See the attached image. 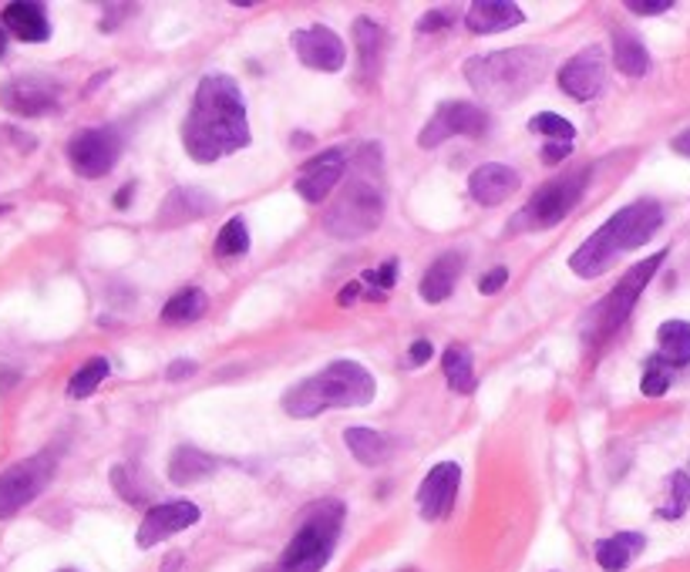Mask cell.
<instances>
[{
  "label": "cell",
  "instance_id": "obj_40",
  "mask_svg": "<svg viewBox=\"0 0 690 572\" xmlns=\"http://www.w3.org/2000/svg\"><path fill=\"white\" fill-rule=\"evenodd\" d=\"M432 354H435L432 340H414L411 350H408V360L411 363H424V360H432Z\"/></svg>",
  "mask_w": 690,
  "mask_h": 572
},
{
  "label": "cell",
  "instance_id": "obj_39",
  "mask_svg": "<svg viewBox=\"0 0 690 572\" xmlns=\"http://www.w3.org/2000/svg\"><path fill=\"white\" fill-rule=\"evenodd\" d=\"M569 152H572V142H546V148H543V162H546V166H556V162L566 159Z\"/></svg>",
  "mask_w": 690,
  "mask_h": 572
},
{
  "label": "cell",
  "instance_id": "obj_29",
  "mask_svg": "<svg viewBox=\"0 0 690 572\" xmlns=\"http://www.w3.org/2000/svg\"><path fill=\"white\" fill-rule=\"evenodd\" d=\"M212 468H216V461H212L205 451H199V448H179L172 455V461H169V479L176 485H192V482L205 479Z\"/></svg>",
  "mask_w": 690,
  "mask_h": 572
},
{
  "label": "cell",
  "instance_id": "obj_13",
  "mask_svg": "<svg viewBox=\"0 0 690 572\" xmlns=\"http://www.w3.org/2000/svg\"><path fill=\"white\" fill-rule=\"evenodd\" d=\"M606 85V58L600 47H587L572 55L563 68H559V88L572 98V101H593Z\"/></svg>",
  "mask_w": 690,
  "mask_h": 572
},
{
  "label": "cell",
  "instance_id": "obj_16",
  "mask_svg": "<svg viewBox=\"0 0 690 572\" xmlns=\"http://www.w3.org/2000/svg\"><path fill=\"white\" fill-rule=\"evenodd\" d=\"M344 169H347V152L344 148H331V152H321L316 159H310L297 179V192L313 202V205H321L334 189L337 182L344 179Z\"/></svg>",
  "mask_w": 690,
  "mask_h": 572
},
{
  "label": "cell",
  "instance_id": "obj_17",
  "mask_svg": "<svg viewBox=\"0 0 690 572\" xmlns=\"http://www.w3.org/2000/svg\"><path fill=\"white\" fill-rule=\"evenodd\" d=\"M0 105L14 115L37 119V115H47L58 109V91L37 78H18V81L0 88Z\"/></svg>",
  "mask_w": 690,
  "mask_h": 572
},
{
  "label": "cell",
  "instance_id": "obj_20",
  "mask_svg": "<svg viewBox=\"0 0 690 572\" xmlns=\"http://www.w3.org/2000/svg\"><path fill=\"white\" fill-rule=\"evenodd\" d=\"M354 41H357V58H360V75L378 81L381 68H385V55H388V34L381 24H375L370 18H357L354 21Z\"/></svg>",
  "mask_w": 690,
  "mask_h": 572
},
{
  "label": "cell",
  "instance_id": "obj_33",
  "mask_svg": "<svg viewBox=\"0 0 690 572\" xmlns=\"http://www.w3.org/2000/svg\"><path fill=\"white\" fill-rule=\"evenodd\" d=\"M528 128L539 132V135H549L553 142H572V138H576V128H572L563 115H556V112H539V115H533Z\"/></svg>",
  "mask_w": 690,
  "mask_h": 572
},
{
  "label": "cell",
  "instance_id": "obj_10",
  "mask_svg": "<svg viewBox=\"0 0 690 572\" xmlns=\"http://www.w3.org/2000/svg\"><path fill=\"white\" fill-rule=\"evenodd\" d=\"M122 155V135L112 125L85 128L68 142V162L81 179H101L109 176Z\"/></svg>",
  "mask_w": 690,
  "mask_h": 572
},
{
  "label": "cell",
  "instance_id": "obj_11",
  "mask_svg": "<svg viewBox=\"0 0 690 572\" xmlns=\"http://www.w3.org/2000/svg\"><path fill=\"white\" fill-rule=\"evenodd\" d=\"M486 128H489V115L479 105H471V101H445V105L435 109V115L429 119V125L421 128L418 145L421 148H438L452 135L482 138Z\"/></svg>",
  "mask_w": 690,
  "mask_h": 572
},
{
  "label": "cell",
  "instance_id": "obj_24",
  "mask_svg": "<svg viewBox=\"0 0 690 572\" xmlns=\"http://www.w3.org/2000/svg\"><path fill=\"white\" fill-rule=\"evenodd\" d=\"M647 539L641 532H616L603 542H597V562L606 572H623L636 556L644 552Z\"/></svg>",
  "mask_w": 690,
  "mask_h": 572
},
{
  "label": "cell",
  "instance_id": "obj_6",
  "mask_svg": "<svg viewBox=\"0 0 690 572\" xmlns=\"http://www.w3.org/2000/svg\"><path fill=\"white\" fill-rule=\"evenodd\" d=\"M341 526H344V505L337 498L316 505L307 523L300 526V532L283 549L280 572H321L334 556Z\"/></svg>",
  "mask_w": 690,
  "mask_h": 572
},
{
  "label": "cell",
  "instance_id": "obj_14",
  "mask_svg": "<svg viewBox=\"0 0 690 572\" xmlns=\"http://www.w3.org/2000/svg\"><path fill=\"white\" fill-rule=\"evenodd\" d=\"M199 523V508L192 502H163V505H155L148 508V515L142 518V526H138V549H152L158 542H166L186 529H192Z\"/></svg>",
  "mask_w": 690,
  "mask_h": 572
},
{
  "label": "cell",
  "instance_id": "obj_26",
  "mask_svg": "<svg viewBox=\"0 0 690 572\" xmlns=\"http://www.w3.org/2000/svg\"><path fill=\"white\" fill-rule=\"evenodd\" d=\"M613 61H616V71L626 75V78H644L650 71L647 47L636 41L633 34H626V31L613 34Z\"/></svg>",
  "mask_w": 690,
  "mask_h": 572
},
{
  "label": "cell",
  "instance_id": "obj_27",
  "mask_svg": "<svg viewBox=\"0 0 690 572\" xmlns=\"http://www.w3.org/2000/svg\"><path fill=\"white\" fill-rule=\"evenodd\" d=\"M442 371H445V381L455 394H471L475 391V360H471L468 347L452 344L442 354Z\"/></svg>",
  "mask_w": 690,
  "mask_h": 572
},
{
  "label": "cell",
  "instance_id": "obj_15",
  "mask_svg": "<svg viewBox=\"0 0 690 572\" xmlns=\"http://www.w3.org/2000/svg\"><path fill=\"white\" fill-rule=\"evenodd\" d=\"M458 485H461V468L455 461L435 464L429 472V479H424L421 489H418L421 518H429V523H442V518H448V512L455 508Z\"/></svg>",
  "mask_w": 690,
  "mask_h": 572
},
{
  "label": "cell",
  "instance_id": "obj_12",
  "mask_svg": "<svg viewBox=\"0 0 690 572\" xmlns=\"http://www.w3.org/2000/svg\"><path fill=\"white\" fill-rule=\"evenodd\" d=\"M290 44H293V51H297L300 65L313 68V71H327V75H334V71H341L344 61H347V47H344L341 34L331 31V27H324V24H310V27L293 31Z\"/></svg>",
  "mask_w": 690,
  "mask_h": 572
},
{
  "label": "cell",
  "instance_id": "obj_22",
  "mask_svg": "<svg viewBox=\"0 0 690 572\" xmlns=\"http://www.w3.org/2000/svg\"><path fill=\"white\" fill-rule=\"evenodd\" d=\"M461 270H465V256L461 253H445V256H438L435 263L429 267V273L421 277V300L424 303H445L448 296H452V290H455V283H458V277H461Z\"/></svg>",
  "mask_w": 690,
  "mask_h": 572
},
{
  "label": "cell",
  "instance_id": "obj_37",
  "mask_svg": "<svg viewBox=\"0 0 690 572\" xmlns=\"http://www.w3.org/2000/svg\"><path fill=\"white\" fill-rule=\"evenodd\" d=\"M505 283H509V270H505V267H496L492 273L479 277V293L492 296V293H499V290H502Z\"/></svg>",
  "mask_w": 690,
  "mask_h": 572
},
{
  "label": "cell",
  "instance_id": "obj_45",
  "mask_svg": "<svg viewBox=\"0 0 690 572\" xmlns=\"http://www.w3.org/2000/svg\"><path fill=\"white\" fill-rule=\"evenodd\" d=\"M132 192H135V189H132V186H125V189L115 195V205H119V210H125V202H129V195H132Z\"/></svg>",
  "mask_w": 690,
  "mask_h": 572
},
{
  "label": "cell",
  "instance_id": "obj_36",
  "mask_svg": "<svg viewBox=\"0 0 690 572\" xmlns=\"http://www.w3.org/2000/svg\"><path fill=\"white\" fill-rule=\"evenodd\" d=\"M674 4L670 0H626V11L630 14H664V11H670Z\"/></svg>",
  "mask_w": 690,
  "mask_h": 572
},
{
  "label": "cell",
  "instance_id": "obj_42",
  "mask_svg": "<svg viewBox=\"0 0 690 572\" xmlns=\"http://www.w3.org/2000/svg\"><path fill=\"white\" fill-rule=\"evenodd\" d=\"M192 374H196V363H192V360H176V363H169V381L192 378Z\"/></svg>",
  "mask_w": 690,
  "mask_h": 572
},
{
  "label": "cell",
  "instance_id": "obj_41",
  "mask_svg": "<svg viewBox=\"0 0 690 572\" xmlns=\"http://www.w3.org/2000/svg\"><path fill=\"white\" fill-rule=\"evenodd\" d=\"M445 24H452V18L442 14V11H432V14H424V18L418 21V31H421V34H424V31H438V27H445Z\"/></svg>",
  "mask_w": 690,
  "mask_h": 572
},
{
  "label": "cell",
  "instance_id": "obj_4",
  "mask_svg": "<svg viewBox=\"0 0 690 572\" xmlns=\"http://www.w3.org/2000/svg\"><path fill=\"white\" fill-rule=\"evenodd\" d=\"M549 71V55L533 47H512V51H496L486 58H471L465 65V78L471 91L496 101V105H509V101H522L533 88L543 85Z\"/></svg>",
  "mask_w": 690,
  "mask_h": 572
},
{
  "label": "cell",
  "instance_id": "obj_25",
  "mask_svg": "<svg viewBox=\"0 0 690 572\" xmlns=\"http://www.w3.org/2000/svg\"><path fill=\"white\" fill-rule=\"evenodd\" d=\"M344 445L350 448V455L367 464V468H375V464H385L391 458V438L381 435V431H370V428H347L344 431Z\"/></svg>",
  "mask_w": 690,
  "mask_h": 572
},
{
  "label": "cell",
  "instance_id": "obj_31",
  "mask_svg": "<svg viewBox=\"0 0 690 572\" xmlns=\"http://www.w3.org/2000/svg\"><path fill=\"white\" fill-rule=\"evenodd\" d=\"M109 371H112V363L104 360V357H91L85 368H78V374L68 381V397H75V401H81V397H91L94 394V388L109 378Z\"/></svg>",
  "mask_w": 690,
  "mask_h": 572
},
{
  "label": "cell",
  "instance_id": "obj_35",
  "mask_svg": "<svg viewBox=\"0 0 690 572\" xmlns=\"http://www.w3.org/2000/svg\"><path fill=\"white\" fill-rule=\"evenodd\" d=\"M687 505H690V479L683 472H674L670 475V498L657 515L660 518H680L687 512Z\"/></svg>",
  "mask_w": 690,
  "mask_h": 572
},
{
  "label": "cell",
  "instance_id": "obj_18",
  "mask_svg": "<svg viewBox=\"0 0 690 572\" xmlns=\"http://www.w3.org/2000/svg\"><path fill=\"white\" fill-rule=\"evenodd\" d=\"M522 186L519 172L502 162H486L468 176V195L479 205H502Z\"/></svg>",
  "mask_w": 690,
  "mask_h": 572
},
{
  "label": "cell",
  "instance_id": "obj_30",
  "mask_svg": "<svg viewBox=\"0 0 690 572\" xmlns=\"http://www.w3.org/2000/svg\"><path fill=\"white\" fill-rule=\"evenodd\" d=\"M205 314V293L199 287L179 290L166 306H163V321L166 324H192Z\"/></svg>",
  "mask_w": 690,
  "mask_h": 572
},
{
  "label": "cell",
  "instance_id": "obj_7",
  "mask_svg": "<svg viewBox=\"0 0 690 572\" xmlns=\"http://www.w3.org/2000/svg\"><path fill=\"white\" fill-rule=\"evenodd\" d=\"M587 186H590V169H576L563 179L546 182L533 199H528L522 223H528L533 229H549V226L563 223L572 213V205L582 199V192H587Z\"/></svg>",
  "mask_w": 690,
  "mask_h": 572
},
{
  "label": "cell",
  "instance_id": "obj_34",
  "mask_svg": "<svg viewBox=\"0 0 690 572\" xmlns=\"http://www.w3.org/2000/svg\"><path fill=\"white\" fill-rule=\"evenodd\" d=\"M667 388H670V363H667V360H660V354H657V357H650V360H647V368H644V381H641V391H644L647 397H660Z\"/></svg>",
  "mask_w": 690,
  "mask_h": 572
},
{
  "label": "cell",
  "instance_id": "obj_38",
  "mask_svg": "<svg viewBox=\"0 0 690 572\" xmlns=\"http://www.w3.org/2000/svg\"><path fill=\"white\" fill-rule=\"evenodd\" d=\"M394 277H398V259H388V263L378 270V273H367V280L381 287V290H391L394 287Z\"/></svg>",
  "mask_w": 690,
  "mask_h": 572
},
{
  "label": "cell",
  "instance_id": "obj_47",
  "mask_svg": "<svg viewBox=\"0 0 690 572\" xmlns=\"http://www.w3.org/2000/svg\"><path fill=\"white\" fill-rule=\"evenodd\" d=\"M4 213H8V205H4V202H0V216H4Z\"/></svg>",
  "mask_w": 690,
  "mask_h": 572
},
{
  "label": "cell",
  "instance_id": "obj_5",
  "mask_svg": "<svg viewBox=\"0 0 690 572\" xmlns=\"http://www.w3.org/2000/svg\"><path fill=\"white\" fill-rule=\"evenodd\" d=\"M385 220V189H381V155L378 145L360 148L350 166V179L337 205L327 213V229L341 239H360L375 233Z\"/></svg>",
  "mask_w": 690,
  "mask_h": 572
},
{
  "label": "cell",
  "instance_id": "obj_2",
  "mask_svg": "<svg viewBox=\"0 0 690 572\" xmlns=\"http://www.w3.org/2000/svg\"><path fill=\"white\" fill-rule=\"evenodd\" d=\"M660 226H664L660 202H654V199L633 202V205H626V210H620L616 216H610L587 243L569 256V270L579 280H597L616 263V256L644 246Z\"/></svg>",
  "mask_w": 690,
  "mask_h": 572
},
{
  "label": "cell",
  "instance_id": "obj_1",
  "mask_svg": "<svg viewBox=\"0 0 690 572\" xmlns=\"http://www.w3.org/2000/svg\"><path fill=\"white\" fill-rule=\"evenodd\" d=\"M246 101L230 75H205L182 122V145L196 162H216L249 145Z\"/></svg>",
  "mask_w": 690,
  "mask_h": 572
},
{
  "label": "cell",
  "instance_id": "obj_44",
  "mask_svg": "<svg viewBox=\"0 0 690 572\" xmlns=\"http://www.w3.org/2000/svg\"><path fill=\"white\" fill-rule=\"evenodd\" d=\"M357 290H360V283H347L344 290H341V296H337V303L344 306V303H350L354 296H357Z\"/></svg>",
  "mask_w": 690,
  "mask_h": 572
},
{
  "label": "cell",
  "instance_id": "obj_21",
  "mask_svg": "<svg viewBox=\"0 0 690 572\" xmlns=\"http://www.w3.org/2000/svg\"><path fill=\"white\" fill-rule=\"evenodd\" d=\"M209 210H212V195H205L202 189L186 186V189H172L166 195L163 210H158L155 220H158V226L172 229V226H182V223H192V220L205 216Z\"/></svg>",
  "mask_w": 690,
  "mask_h": 572
},
{
  "label": "cell",
  "instance_id": "obj_8",
  "mask_svg": "<svg viewBox=\"0 0 690 572\" xmlns=\"http://www.w3.org/2000/svg\"><path fill=\"white\" fill-rule=\"evenodd\" d=\"M664 259H667V249H660V253L641 259L636 267H630L626 277L620 280V287L597 306V334L600 337H606V334H613L616 327L626 324L630 310L636 306V300H641V293L647 290V283L654 280V273L660 270Z\"/></svg>",
  "mask_w": 690,
  "mask_h": 572
},
{
  "label": "cell",
  "instance_id": "obj_46",
  "mask_svg": "<svg viewBox=\"0 0 690 572\" xmlns=\"http://www.w3.org/2000/svg\"><path fill=\"white\" fill-rule=\"evenodd\" d=\"M8 55V31H4V24H0V58Z\"/></svg>",
  "mask_w": 690,
  "mask_h": 572
},
{
  "label": "cell",
  "instance_id": "obj_49",
  "mask_svg": "<svg viewBox=\"0 0 690 572\" xmlns=\"http://www.w3.org/2000/svg\"><path fill=\"white\" fill-rule=\"evenodd\" d=\"M404 572H414V569H404Z\"/></svg>",
  "mask_w": 690,
  "mask_h": 572
},
{
  "label": "cell",
  "instance_id": "obj_28",
  "mask_svg": "<svg viewBox=\"0 0 690 572\" xmlns=\"http://www.w3.org/2000/svg\"><path fill=\"white\" fill-rule=\"evenodd\" d=\"M657 344H660V360H667L670 368H687L690 363V324L683 321L660 324Z\"/></svg>",
  "mask_w": 690,
  "mask_h": 572
},
{
  "label": "cell",
  "instance_id": "obj_32",
  "mask_svg": "<svg viewBox=\"0 0 690 572\" xmlns=\"http://www.w3.org/2000/svg\"><path fill=\"white\" fill-rule=\"evenodd\" d=\"M216 253H220V256H233V259H240V256L249 253V229H246V223H243L240 216H233V220L220 229V236H216Z\"/></svg>",
  "mask_w": 690,
  "mask_h": 572
},
{
  "label": "cell",
  "instance_id": "obj_9",
  "mask_svg": "<svg viewBox=\"0 0 690 572\" xmlns=\"http://www.w3.org/2000/svg\"><path fill=\"white\" fill-rule=\"evenodd\" d=\"M51 475H55L51 455H34L4 468V472H0V518H11L24 505H31L47 489Z\"/></svg>",
  "mask_w": 690,
  "mask_h": 572
},
{
  "label": "cell",
  "instance_id": "obj_23",
  "mask_svg": "<svg viewBox=\"0 0 690 572\" xmlns=\"http://www.w3.org/2000/svg\"><path fill=\"white\" fill-rule=\"evenodd\" d=\"M4 31H11L14 37L37 44L51 37V24L41 4H27V0H18V4L4 8Z\"/></svg>",
  "mask_w": 690,
  "mask_h": 572
},
{
  "label": "cell",
  "instance_id": "obj_3",
  "mask_svg": "<svg viewBox=\"0 0 690 572\" xmlns=\"http://www.w3.org/2000/svg\"><path fill=\"white\" fill-rule=\"evenodd\" d=\"M378 394V381L357 360H334L321 374L300 381L287 391L283 411L293 418H316L334 407H364Z\"/></svg>",
  "mask_w": 690,
  "mask_h": 572
},
{
  "label": "cell",
  "instance_id": "obj_48",
  "mask_svg": "<svg viewBox=\"0 0 690 572\" xmlns=\"http://www.w3.org/2000/svg\"><path fill=\"white\" fill-rule=\"evenodd\" d=\"M62 572H75V569H62Z\"/></svg>",
  "mask_w": 690,
  "mask_h": 572
},
{
  "label": "cell",
  "instance_id": "obj_19",
  "mask_svg": "<svg viewBox=\"0 0 690 572\" xmlns=\"http://www.w3.org/2000/svg\"><path fill=\"white\" fill-rule=\"evenodd\" d=\"M525 21L519 4H509V0H479L471 4L465 14V24L471 34H499L509 27H519Z\"/></svg>",
  "mask_w": 690,
  "mask_h": 572
},
{
  "label": "cell",
  "instance_id": "obj_43",
  "mask_svg": "<svg viewBox=\"0 0 690 572\" xmlns=\"http://www.w3.org/2000/svg\"><path fill=\"white\" fill-rule=\"evenodd\" d=\"M670 148H674L677 155H687V159H690V128H683V132L670 142Z\"/></svg>",
  "mask_w": 690,
  "mask_h": 572
}]
</instances>
